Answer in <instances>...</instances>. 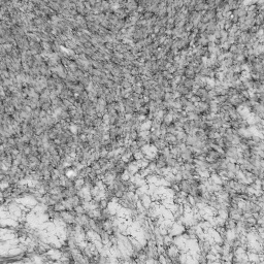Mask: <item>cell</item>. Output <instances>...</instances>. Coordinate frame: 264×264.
<instances>
[{
    "label": "cell",
    "mask_w": 264,
    "mask_h": 264,
    "mask_svg": "<svg viewBox=\"0 0 264 264\" xmlns=\"http://www.w3.org/2000/svg\"><path fill=\"white\" fill-rule=\"evenodd\" d=\"M103 124V121H102V118L101 117H97L96 119L93 120V127H99Z\"/></svg>",
    "instance_id": "obj_16"
},
{
    "label": "cell",
    "mask_w": 264,
    "mask_h": 264,
    "mask_svg": "<svg viewBox=\"0 0 264 264\" xmlns=\"http://www.w3.org/2000/svg\"><path fill=\"white\" fill-rule=\"evenodd\" d=\"M54 210H56V212H63V210H66L63 202H62V201H59V202L55 203L54 204Z\"/></svg>",
    "instance_id": "obj_14"
},
{
    "label": "cell",
    "mask_w": 264,
    "mask_h": 264,
    "mask_svg": "<svg viewBox=\"0 0 264 264\" xmlns=\"http://www.w3.org/2000/svg\"><path fill=\"white\" fill-rule=\"evenodd\" d=\"M160 153L162 154L164 157H168V156L170 155V149H169V147H165L164 149L162 150V151H160Z\"/></svg>",
    "instance_id": "obj_20"
},
{
    "label": "cell",
    "mask_w": 264,
    "mask_h": 264,
    "mask_svg": "<svg viewBox=\"0 0 264 264\" xmlns=\"http://www.w3.org/2000/svg\"><path fill=\"white\" fill-rule=\"evenodd\" d=\"M153 146H154V148H155V149L157 150L158 152L162 151V150L164 149L165 147H168L167 142L165 141V140H163V139H160V138H158V139L156 140V141L153 143Z\"/></svg>",
    "instance_id": "obj_4"
},
{
    "label": "cell",
    "mask_w": 264,
    "mask_h": 264,
    "mask_svg": "<svg viewBox=\"0 0 264 264\" xmlns=\"http://www.w3.org/2000/svg\"><path fill=\"white\" fill-rule=\"evenodd\" d=\"M129 150H130L131 154H132V155H133V154L137 153L138 151H140V148L138 147L137 145H136L135 140H134V141H132V142H131V143H130V146H129Z\"/></svg>",
    "instance_id": "obj_13"
},
{
    "label": "cell",
    "mask_w": 264,
    "mask_h": 264,
    "mask_svg": "<svg viewBox=\"0 0 264 264\" xmlns=\"http://www.w3.org/2000/svg\"><path fill=\"white\" fill-rule=\"evenodd\" d=\"M165 141L167 142L168 147L176 146V143H178V139H176V135L171 133H165Z\"/></svg>",
    "instance_id": "obj_3"
},
{
    "label": "cell",
    "mask_w": 264,
    "mask_h": 264,
    "mask_svg": "<svg viewBox=\"0 0 264 264\" xmlns=\"http://www.w3.org/2000/svg\"><path fill=\"white\" fill-rule=\"evenodd\" d=\"M176 127L174 126L173 123H170V124L167 125V128H166V132L167 133H171V134H176Z\"/></svg>",
    "instance_id": "obj_15"
},
{
    "label": "cell",
    "mask_w": 264,
    "mask_h": 264,
    "mask_svg": "<svg viewBox=\"0 0 264 264\" xmlns=\"http://www.w3.org/2000/svg\"><path fill=\"white\" fill-rule=\"evenodd\" d=\"M174 135H176V139H178V141L185 142V140H186V138H187V135H188V134L186 133V132H185L184 130H178V131H176V133L174 134Z\"/></svg>",
    "instance_id": "obj_8"
},
{
    "label": "cell",
    "mask_w": 264,
    "mask_h": 264,
    "mask_svg": "<svg viewBox=\"0 0 264 264\" xmlns=\"http://www.w3.org/2000/svg\"><path fill=\"white\" fill-rule=\"evenodd\" d=\"M222 153H223V152H222ZM222 153L219 151H217V150H214V149L208 150V151L205 153V160L210 163L215 162V161L219 160V159L221 158Z\"/></svg>",
    "instance_id": "obj_1"
},
{
    "label": "cell",
    "mask_w": 264,
    "mask_h": 264,
    "mask_svg": "<svg viewBox=\"0 0 264 264\" xmlns=\"http://www.w3.org/2000/svg\"><path fill=\"white\" fill-rule=\"evenodd\" d=\"M244 220H246V221L248 222L249 224H251V225L253 226V227L256 225V222H257V220H256L255 218L253 217V216H250V217L246 218V219H244Z\"/></svg>",
    "instance_id": "obj_19"
},
{
    "label": "cell",
    "mask_w": 264,
    "mask_h": 264,
    "mask_svg": "<svg viewBox=\"0 0 264 264\" xmlns=\"http://www.w3.org/2000/svg\"><path fill=\"white\" fill-rule=\"evenodd\" d=\"M143 157H145V154L142 153L141 150L138 151L137 153L133 154V158L135 159V160H141V159H143Z\"/></svg>",
    "instance_id": "obj_18"
},
{
    "label": "cell",
    "mask_w": 264,
    "mask_h": 264,
    "mask_svg": "<svg viewBox=\"0 0 264 264\" xmlns=\"http://www.w3.org/2000/svg\"><path fill=\"white\" fill-rule=\"evenodd\" d=\"M195 136H196V138L197 139L199 140V141H204V140L206 139V134H205V132L203 130H197L196 132H195V134H194Z\"/></svg>",
    "instance_id": "obj_10"
},
{
    "label": "cell",
    "mask_w": 264,
    "mask_h": 264,
    "mask_svg": "<svg viewBox=\"0 0 264 264\" xmlns=\"http://www.w3.org/2000/svg\"><path fill=\"white\" fill-rule=\"evenodd\" d=\"M63 189H64L63 186L59 185V186H56V187H54V188H51L47 193H50V194H61L62 191H63Z\"/></svg>",
    "instance_id": "obj_9"
},
{
    "label": "cell",
    "mask_w": 264,
    "mask_h": 264,
    "mask_svg": "<svg viewBox=\"0 0 264 264\" xmlns=\"http://www.w3.org/2000/svg\"><path fill=\"white\" fill-rule=\"evenodd\" d=\"M224 226H225V228L227 230H234L235 227H236V221L231 219V218H227V219L225 220Z\"/></svg>",
    "instance_id": "obj_7"
},
{
    "label": "cell",
    "mask_w": 264,
    "mask_h": 264,
    "mask_svg": "<svg viewBox=\"0 0 264 264\" xmlns=\"http://www.w3.org/2000/svg\"><path fill=\"white\" fill-rule=\"evenodd\" d=\"M135 142H136V145H137L138 147L140 148V149H141V148L143 147V146H146V145L148 143V141L146 140V138H145V137H142V136H139V135H138V136H137V138L135 139Z\"/></svg>",
    "instance_id": "obj_12"
},
{
    "label": "cell",
    "mask_w": 264,
    "mask_h": 264,
    "mask_svg": "<svg viewBox=\"0 0 264 264\" xmlns=\"http://www.w3.org/2000/svg\"><path fill=\"white\" fill-rule=\"evenodd\" d=\"M178 187H180V190H181V191H183V192H185V193H187V194H189V191H190V189H191V186H190L188 180H182V181L178 183Z\"/></svg>",
    "instance_id": "obj_5"
},
{
    "label": "cell",
    "mask_w": 264,
    "mask_h": 264,
    "mask_svg": "<svg viewBox=\"0 0 264 264\" xmlns=\"http://www.w3.org/2000/svg\"><path fill=\"white\" fill-rule=\"evenodd\" d=\"M109 201L107 200V199H105L104 197H102V198L99 200V202H98V208L101 210L107 208V206H109Z\"/></svg>",
    "instance_id": "obj_11"
},
{
    "label": "cell",
    "mask_w": 264,
    "mask_h": 264,
    "mask_svg": "<svg viewBox=\"0 0 264 264\" xmlns=\"http://www.w3.org/2000/svg\"><path fill=\"white\" fill-rule=\"evenodd\" d=\"M226 178L227 180H235V172L234 171H228L226 172Z\"/></svg>",
    "instance_id": "obj_21"
},
{
    "label": "cell",
    "mask_w": 264,
    "mask_h": 264,
    "mask_svg": "<svg viewBox=\"0 0 264 264\" xmlns=\"http://www.w3.org/2000/svg\"><path fill=\"white\" fill-rule=\"evenodd\" d=\"M199 140L196 138L195 135H187V138L185 140L186 147H194Z\"/></svg>",
    "instance_id": "obj_6"
},
{
    "label": "cell",
    "mask_w": 264,
    "mask_h": 264,
    "mask_svg": "<svg viewBox=\"0 0 264 264\" xmlns=\"http://www.w3.org/2000/svg\"><path fill=\"white\" fill-rule=\"evenodd\" d=\"M181 173H182V176H183V180H189V178H192V174L190 173L189 170L183 169L181 171Z\"/></svg>",
    "instance_id": "obj_17"
},
{
    "label": "cell",
    "mask_w": 264,
    "mask_h": 264,
    "mask_svg": "<svg viewBox=\"0 0 264 264\" xmlns=\"http://www.w3.org/2000/svg\"><path fill=\"white\" fill-rule=\"evenodd\" d=\"M126 168H127V162L123 160H120L118 163H116L115 165V171L117 172L118 174H122L126 171Z\"/></svg>",
    "instance_id": "obj_2"
}]
</instances>
